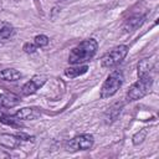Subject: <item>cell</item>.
<instances>
[{
	"label": "cell",
	"instance_id": "6da1fadb",
	"mask_svg": "<svg viewBox=\"0 0 159 159\" xmlns=\"http://www.w3.org/2000/svg\"><path fill=\"white\" fill-rule=\"evenodd\" d=\"M98 43L93 39L82 41L80 45L73 47L68 55V62L71 65H81L89 61L97 52Z\"/></svg>",
	"mask_w": 159,
	"mask_h": 159
},
{
	"label": "cell",
	"instance_id": "7a4b0ae2",
	"mask_svg": "<svg viewBox=\"0 0 159 159\" xmlns=\"http://www.w3.org/2000/svg\"><path fill=\"white\" fill-rule=\"evenodd\" d=\"M123 73L119 70H116L109 73L104 83L101 88V98H109L117 93V91L120 88L123 83Z\"/></svg>",
	"mask_w": 159,
	"mask_h": 159
},
{
	"label": "cell",
	"instance_id": "3957f363",
	"mask_svg": "<svg viewBox=\"0 0 159 159\" xmlns=\"http://www.w3.org/2000/svg\"><path fill=\"white\" fill-rule=\"evenodd\" d=\"M152 84H153V77L152 76L139 77V80L130 86V88L127 93L128 99L129 101H137V99L143 98L144 96H147L149 93Z\"/></svg>",
	"mask_w": 159,
	"mask_h": 159
},
{
	"label": "cell",
	"instance_id": "277c9868",
	"mask_svg": "<svg viewBox=\"0 0 159 159\" xmlns=\"http://www.w3.org/2000/svg\"><path fill=\"white\" fill-rule=\"evenodd\" d=\"M127 53H128V46L119 45V46L114 47L113 50H111L109 52H107L102 57L101 65H102V67H106V68L114 67V66H117L118 63H120L124 60Z\"/></svg>",
	"mask_w": 159,
	"mask_h": 159
},
{
	"label": "cell",
	"instance_id": "5b68a950",
	"mask_svg": "<svg viewBox=\"0 0 159 159\" xmlns=\"http://www.w3.org/2000/svg\"><path fill=\"white\" fill-rule=\"evenodd\" d=\"M93 135L91 134H82V135H78L71 140H68L65 145V149L67 152H77V150H87V149H91L92 145H93Z\"/></svg>",
	"mask_w": 159,
	"mask_h": 159
},
{
	"label": "cell",
	"instance_id": "8992f818",
	"mask_svg": "<svg viewBox=\"0 0 159 159\" xmlns=\"http://www.w3.org/2000/svg\"><path fill=\"white\" fill-rule=\"evenodd\" d=\"M45 82H46V77L45 76H35V77H32V80H30L29 82H26L22 86L21 93L24 96L34 94L39 88H41L45 84Z\"/></svg>",
	"mask_w": 159,
	"mask_h": 159
},
{
	"label": "cell",
	"instance_id": "52a82bcc",
	"mask_svg": "<svg viewBox=\"0 0 159 159\" xmlns=\"http://www.w3.org/2000/svg\"><path fill=\"white\" fill-rule=\"evenodd\" d=\"M20 103V99L17 96L11 93L0 94V108H12Z\"/></svg>",
	"mask_w": 159,
	"mask_h": 159
},
{
	"label": "cell",
	"instance_id": "ba28073f",
	"mask_svg": "<svg viewBox=\"0 0 159 159\" xmlns=\"http://www.w3.org/2000/svg\"><path fill=\"white\" fill-rule=\"evenodd\" d=\"M154 68V65L150 60L144 58L138 63V77H149L152 76V71Z\"/></svg>",
	"mask_w": 159,
	"mask_h": 159
},
{
	"label": "cell",
	"instance_id": "9c48e42d",
	"mask_svg": "<svg viewBox=\"0 0 159 159\" xmlns=\"http://www.w3.org/2000/svg\"><path fill=\"white\" fill-rule=\"evenodd\" d=\"M143 22H144V16H142V15H134V16L129 17L125 21L123 29H124L125 32H129V31H133V30L138 29Z\"/></svg>",
	"mask_w": 159,
	"mask_h": 159
},
{
	"label": "cell",
	"instance_id": "30bf717a",
	"mask_svg": "<svg viewBox=\"0 0 159 159\" xmlns=\"http://www.w3.org/2000/svg\"><path fill=\"white\" fill-rule=\"evenodd\" d=\"M22 77L21 72L15 70V68H5L2 71H0V78L7 82H15L17 80H20Z\"/></svg>",
	"mask_w": 159,
	"mask_h": 159
},
{
	"label": "cell",
	"instance_id": "8fae6325",
	"mask_svg": "<svg viewBox=\"0 0 159 159\" xmlns=\"http://www.w3.org/2000/svg\"><path fill=\"white\" fill-rule=\"evenodd\" d=\"M122 107H123L122 103H114L113 106H111V107L108 108V111L106 112V116H104L106 122H107V123L114 122V120L117 119V117L119 116V113H120V111H122Z\"/></svg>",
	"mask_w": 159,
	"mask_h": 159
},
{
	"label": "cell",
	"instance_id": "7c38bea8",
	"mask_svg": "<svg viewBox=\"0 0 159 159\" xmlns=\"http://www.w3.org/2000/svg\"><path fill=\"white\" fill-rule=\"evenodd\" d=\"M87 70H88V66H87V65H82V66L75 65L73 67L66 68V70H65V75H66L67 77H70V78H75V77H78V76H81V75L86 73Z\"/></svg>",
	"mask_w": 159,
	"mask_h": 159
},
{
	"label": "cell",
	"instance_id": "4fadbf2b",
	"mask_svg": "<svg viewBox=\"0 0 159 159\" xmlns=\"http://www.w3.org/2000/svg\"><path fill=\"white\" fill-rule=\"evenodd\" d=\"M15 117L17 119H21V120H26V119H35L37 117V113L34 108H29V107H25V108H21L19 109L16 113H15Z\"/></svg>",
	"mask_w": 159,
	"mask_h": 159
},
{
	"label": "cell",
	"instance_id": "5bb4252c",
	"mask_svg": "<svg viewBox=\"0 0 159 159\" xmlns=\"http://www.w3.org/2000/svg\"><path fill=\"white\" fill-rule=\"evenodd\" d=\"M19 120L20 119H17L15 116H10V114L5 113L2 111V108H0V122L1 123L7 124V125H11V127H20Z\"/></svg>",
	"mask_w": 159,
	"mask_h": 159
},
{
	"label": "cell",
	"instance_id": "9a60e30c",
	"mask_svg": "<svg viewBox=\"0 0 159 159\" xmlns=\"http://www.w3.org/2000/svg\"><path fill=\"white\" fill-rule=\"evenodd\" d=\"M20 142V138L19 137H14V135H2L1 137V143L6 147H10V148H14L16 147V144Z\"/></svg>",
	"mask_w": 159,
	"mask_h": 159
},
{
	"label": "cell",
	"instance_id": "2e32d148",
	"mask_svg": "<svg viewBox=\"0 0 159 159\" xmlns=\"http://www.w3.org/2000/svg\"><path fill=\"white\" fill-rule=\"evenodd\" d=\"M147 134H148V130H147L145 128L140 129L138 133H135V134L133 135V138H132V142H133V144H134V145H138V144L143 143V140L145 139Z\"/></svg>",
	"mask_w": 159,
	"mask_h": 159
},
{
	"label": "cell",
	"instance_id": "e0dca14e",
	"mask_svg": "<svg viewBox=\"0 0 159 159\" xmlns=\"http://www.w3.org/2000/svg\"><path fill=\"white\" fill-rule=\"evenodd\" d=\"M14 35V29L11 26H4L0 29V40H7Z\"/></svg>",
	"mask_w": 159,
	"mask_h": 159
},
{
	"label": "cell",
	"instance_id": "ac0fdd59",
	"mask_svg": "<svg viewBox=\"0 0 159 159\" xmlns=\"http://www.w3.org/2000/svg\"><path fill=\"white\" fill-rule=\"evenodd\" d=\"M34 43L37 46V47H45L47 43H48V37L46 35H37L35 36L34 39Z\"/></svg>",
	"mask_w": 159,
	"mask_h": 159
},
{
	"label": "cell",
	"instance_id": "d6986e66",
	"mask_svg": "<svg viewBox=\"0 0 159 159\" xmlns=\"http://www.w3.org/2000/svg\"><path fill=\"white\" fill-rule=\"evenodd\" d=\"M22 50L26 52V53H34L36 50H37V46L35 43H30V42H26L22 47Z\"/></svg>",
	"mask_w": 159,
	"mask_h": 159
}]
</instances>
